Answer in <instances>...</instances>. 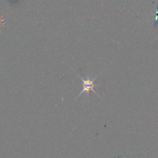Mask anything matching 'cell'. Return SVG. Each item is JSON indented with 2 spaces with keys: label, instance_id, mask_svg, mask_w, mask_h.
I'll return each mask as SVG.
<instances>
[{
  "label": "cell",
  "instance_id": "6da1fadb",
  "mask_svg": "<svg viewBox=\"0 0 158 158\" xmlns=\"http://www.w3.org/2000/svg\"><path fill=\"white\" fill-rule=\"evenodd\" d=\"M79 78L81 79V80L82 82H83V89L81 91V92L80 93V94L77 96V98L78 97V96H80L83 93H84V92H86L87 94H88V95L90 91H93L96 94L98 95V94L96 93V91H95L94 90V89H93V88H94V86H98V85L94 83V81L95 80L98 78V76H97L96 77H95L94 78L92 79V80L89 79V77H88V78L86 79V80H85L83 78H81L80 76H79Z\"/></svg>",
  "mask_w": 158,
  "mask_h": 158
},
{
  "label": "cell",
  "instance_id": "7a4b0ae2",
  "mask_svg": "<svg viewBox=\"0 0 158 158\" xmlns=\"http://www.w3.org/2000/svg\"><path fill=\"white\" fill-rule=\"evenodd\" d=\"M158 24V6L156 10V12H155V14L154 15V26L156 27Z\"/></svg>",
  "mask_w": 158,
  "mask_h": 158
}]
</instances>
